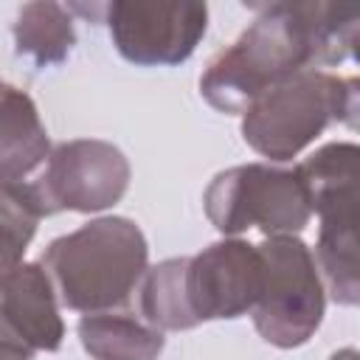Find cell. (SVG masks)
<instances>
[{"mask_svg":"<svg viewBox=\"0 0 360 360\" xmlns=\"http://www.w3.org/2000/svg\"><path fill=\"white\" fill-rule=\"evenodd\" d=\"M357 110V79L309 68L278 82L242 112V138L270 163H287L332 124L354 129Z\"/></svg>","mask_w":360,"mask_h":360,"instance_id":"3","label":"cell"},{"mask_svg":"<svg viewBox=\"0 0 360 360\" xmlns=\"http://www.w3.org/2000/svg\"><path fill=\"white\" fill-rule=\"evenodd\" d=\"M256 248L264 262V281L250 312L253 326L264 343L298 349L318 332L326 309L315 256L298 236H264Z\"/></svg>","mask_w":360,"mask_h":360,"instance_id":"6","label":"cell"},{"mask_svg":"<svg viewBox=\"0 0 360 360\" xmlns=\"http://www.w3.org/2000/svg\"><path fill=\"white\" fill-rule=\"evenodd\" d=\"M101 17L115 51L138 68L186 62L208 31V6L186 0H115Z\"/></svg>","mask_w":360,"mask_h":360,"instance_id":"7","label":"cell"},{"mask_svg":"<svg viewBox=\"0 0 360 360\" xmlns=\"http://www.w3.org/2000/svg\"><path fill=\"white\" fill-rule=\"evenodd\" d=\"M76 332L93 360H158L166 346L163 332L132 307L82 315Z\"/></svg>","mask_w":360,"mask_h":360,"instance_id":"12","label":"cell"},{"mask_svg":"<svg viewBox=\"0 0 360 360\" xmlns=\"http://www.w3.org/2000/svg\"><path fill=\"white\" fill-rule=\"evenodd\" d=\"M132 169L127 155L98 138H76L51 149L42 177L34 183L45 214L107 211L127 194Z\"/></svg>","mask_w":360,"mask_h":360,"instance_id":"8","label":"cell"},{"mask_svg":"<svg viewBox=\"0 0 360 360\" xmlns=\"http://www.w3.org/2000/svg\"><path fill=\"white\" fill-rule=\"evenodd\" d=\"M51 155L48 129L34 98L0 82V180H22Z\"/></svg>","mask_w":360,"mask_h":360,"instance_id":"11","label":"cell"},{"mask_svg":"<svg viewBox=\"0 0 360 360\" xmlns=\"http://www.w3.org/2000/svg\"><path fill=\"white\" fill-rule=\"evenodd\" d=\"M14 51L31 68L45 70L68 62L76 48V28L68 6L51 0L25 3L11 25Z\"/></svg>","mask_w":360,"mask_h":360,"instance_id":"13","label":"cell"},{"mask_svg":"<svg viewBox=\"0 0 360 360\" xmlns=\"http://www.w3.org/2000/svg\"><path fill=\"white\" fill-rule=\"evenodd\" d=\"M360 8L346 3H262L253 22L222 51L202 76L200 96L225 115H242L278 82L354 56Z\"/></svg>","mask_w":360,"mask_h":360,"instance_id":"1","label":"cell"},{"mask_svg":"<svg viewBox=\"0 0 360 360\" xmlns=\"http://www.w3.org/2000/svg\"><path fill=\"white\" fill-rule=\"evenodd\" d=\"M42 217L48 214L34 183L0 180V273L22 262Z\"/></svg>","mask_w":360,"mask_h":360,"instance_id":"14","label":"cell"},{"mask_svg":"<svg viewBox=\"0 0 360 360\" xmlns=\"http://www.w3.org/2000/svg\"><path fill=\"white\" fill-rule=\"evenodd\" d=\"M34 349L0 323V360H34Z\"/></svg>","mask_w":360,"mask_h":360,"instance_id":"15","label":"cell"},{"mask_svg":"<svg viewBox=\"0 0 360 360\" xmlns=\"http://www.w3.org/2000/svg\"><path fill=\"white\" fill-rule=\"evenodd\" d=\"M357 158V143L332 141L315 149L304 163H298V172L309 194V208L321 217L312 256L323 290L340 307H354L360 301Z\"/></svg>","mask_w":360,"mask_h":360,"instance_id":"4","label":"cell"},{"mask_svg":"<svg viewBox=\"0 0 360 360\" xmlns=\"http://www.w3.org/2000/svg\"><path fill=\"white\" fill-rule=\"evenodd\" d=\"M59 307L90 315L129 307L143 273L149 245L129 217H98L48 242L39 256Z\"/></svg>","mask_w":360,"mask_h":360,"instance_id":"2","label":"cell"},{"mask_svg":"<svg viewBox=\"0 0 360 360\" xmlns=\"http://www.w3.org/2000/svg\"><path fill=\"white\" fill-rule=\"evenodd\" d=\"M329 360H360V354H357V349H354V346H346V349L335 352Z\"/></svg>","mask_w":360,"mask_h":360,"instance_id":"16","label":"cell"},{"mask_svg":"<svg viewBox=\"0 0 360 360\" xmlns=\"http://www.w3.org/2000/svg\"><path fill=\"white\" fill-rule=\"evenodd\" d=\"M262 253L239 236L211 242L183 262V295L197 326L250 315L262 295Z\"/></svg>","mask_w":360,"mask_h":360,"instance_id":"9","label":"cell"},{"mask_svg":"<svg viewBox=\"0 0 360 360\" xmlns=\"http://www.w3.org/2000/svg\"><path fill=\"white\" fill-rule=\"evenodd\" d=\"M202 208L222 236L250 228L264 236H298L312 219L298 166L278 163H242L217 172L202 194Z\"/></svg>","mask_w":360,"mask_h":360,"instance_id":"5","label":"cell"},{"mask_svg":"<svg viewBox=\"0 0 360 360\" xmlns=\"http://www.w3.org/2000/svg\"><path fill=\"white\" fill-rule=\"evenodd\" d=\"M0 323L34 352H56L65 340L59 298L39 262L0 273Z\"/></svg>","mask_w":360,"mask_h":360,"instance_id":"10","label":"cell"}]
</instances>
